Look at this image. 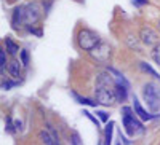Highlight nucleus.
<instances>
[{"label": "nucleus", "mask_w": 160, "mask_h": 145, "mask_svg": "<svg viewBox=\"0 0 160 145\" xmlns=\"http://www.w3.org/2000/svg\"><path fill=\"white\" fill-rule=\"evenodd\" d=\"M22 22H24V7H16L15 11H13V16H11L13 29H18Z\"/></svg>", "instance_id": "1a4fd4ad"}, {"label": "nucleus", "mask_w": 160, "mask_h": 145, "mask_svg": "<svg viewBox=\"0 0 160 145\" xmlns=\"http://www.w3.org/2000/svg\"><path fill=\"white\" fill-rule=\"evenodd\" d=\"M112 131H114V123L109 121L106 124V129H104V145L112 143Z\"/></svg>", "instance_id": "ddd939ff"}, {"label": "nucleus", "mask_w": 160, "mask_h": 145, "mask_svg": "<svg viewBox=\"0 0 160 145\" xmlns=\"http://www.w3.org/2000/svg\"><path fill=\"white\" fill-rule=\"evenodd\" d=\"M5 129L8 131V133H11V134L16 131L15 129V123H13V120H11L10 116H7V120H5Z\"/></svg>", "instance_id": "a211bd4d"}, {"label": "nucleus", "mask_w": 160, "mask_h": 145, "mask_svg": "<svg viewBox=\"0 0 160 145\" xmlns=\"http://www.w3.org/2000/svg\"><path fill=\"white\" fill-rule=\"evenodd\" d=\"M142 97L149 110L157 112L160 109V88L155 83H146L142 86Z\"/></svg>", "instance_id": "f257e3e1"}, {"label": "nucleus", "mask_w": 160, "mask_h": 145, "mask_svg": "<svg viewBox=\"0 0 160 145\" xmlns=\"http://www.w3.org/2000/svg\"><path fill=\"white\" fill-rule=\"evenodd\" d=\"M122 112H123V120H122V121H123V128H125V131H127V134H128V136L142 134V133H144V128H142V124L135 118L131 109H130V107H123Z\"/></svg>", "instance_id": "7ed1b4c3"}, {"label": "nucleus", "mask_w": 160, "mask_h": 145, "mask_svg": "<svg viewBox=\"0 0 160 145\" xmlns=\"http://www.w3.org/2000/svg\"><path fill=\"white\" fill-rule=\"evenodd\" d=\"M152 58H154L155 64L160 65V43H157V45L154 46V49H152Z\"/></svg>", "instance_id": "f3484780"}, {"label": "nucleus", "mask_w": 160, "mask_h": 145, "mask_svg": "<svg viewBox=\"0 0 160 145\" xmlns=\"http://www.w3.org/2000/svg\"><path fill=\"white\" fill-rule=\"evenodd\" d=\"M139 38H141V42H142L144 45H148V46L155 45L157 40H158L157 34H155L151 27H142V29H141V34H139Z\"/></svg>", "instance_id": "0eeeda50"}, {"label": "nucleus", "mask_w": 160, "mask_h": 145, "mask_svg": "<svg viewBox=\"0 0 160 145\" xmlns=\"http://www.w3.org/2000/svg\"><path fill=\"white\" fill-rule=\"evenodd\" d=\"M118 145H122V142H120V143H118Z\"/></svg>", "instance_id": "c85d7f7f"}, {"label": "nucleus", "mask_w": 160, "mask_h": 145, "mask_svg": "<svg viewBox=\"0 0 160 145\" xmlns=\"http://www.w3.org/2000/svg\"><path fill=\"white\" fill-rule=\"evenodd\" d=\"M21 64L22 65H28L29 64V53H28V49H22L21 51Z\"/></svg>", "instance_id": "6ab92c4d"}, {"label": "nucleus", "mask_w": 160, "mask_h": 145, "mask_svg": "<svg viewBox=\"0 0 160 145\" xmlns=\"http://www.w3.org/2000/svg\"><path fill=\"white\" fill-rule=\"evenodd\" d=\"M133 109H135V113L139 116V120H142V121H151V120H154V118H155V115H149L148 112L141 107V104L138 102L136 97H133Z\"/></svg>", "instance_id": "6e6552de"}, {"label": "nucleus", "mask_w": 160, "mask_h": 145, "mask_svg": "<svg viewBox=\"0 0 160 145\" xmlns=\"http://www.w3.org/2000/svg\"><path fill=\"white\" fill-rule=\"evenodd\" d=\"M40 139H42V142H43L45 145H59V143L56 142V139L51 136L50 131H40Z\"/></svg>", "instance_id": "f8f14e48"}, {"label": "nucleus", "mask_w": 160, "mask_h": 145, "mask_svg": "<svg viewBox=\"0 0 160 145\" xmlns=\"http://www.w3.org/2000/svg\"><path fill=\"white\" fill-rule=\"evenodd\" d=\"M158 30H160V21H158Z\"/></svg>", "instance_id": "cd10ccee"}, {"label": "nucleus", "mask_w": 160, "mask_h": 145, "mask_svg": "<svg viewBox=\"0 0 160 145\" xmlns=\"http://www.w3.org/2000/svg\"><path fill=\"white\" fill-rule=\"evenodd\" d=\"M83 115H85V116H87V118H90V120H91V121H93V123H95V124H96V126H98V120H96V118H93V115H91V113H90V112H83Z\"/></svg>", "instance_id": "b1692460"}, {"label": "nucleus", "mask_w": 160, "mask_h": 145, "mask_svg": "<svg viewBox=\"0 0 160 145\" xmlns=\"http://www.w3.org/2000/svg\"><path fill=\"white\" fill-rule=\"evenodd\" d=\"M95 93H96V101H98V104H102V105H112V104L117 101V99H115V93H114V88L96 86Z\"/></svg>", "instance_id": "20e7f679"}, {"label": "nucleus", "mask_w": 160, "mask_h": 145, "mask_svg": "<svg viewBox=\"0 0 160 145\" xmlns=\"http://www.w3.org/2000/svg\"><path fill=\"white\" fill-rule=\"evenodd\" d=\"M96 115L99 116L101 121H108L109 120V116H108V113H106V112H96Z\"/></svg>", "instance_id": "5701e85b"}, {"label": "nucleus", "mask_w": 160, "mask_h": 145, "mask_svg": "<svg viewBox=\"0 0 160 145\" xmlns=\"http://www.w3.org/2000/svg\"><path fill=\"white\" fill-rule=\"evenodd\" d=\"M15 85H16L15 82H5V80H3V82H2V89H5V91H7V89L13 88V86H15Z\"/></svg>", "instance_id": "4be33fe9"}, {"label": "nucleus", "mask_w": 160, "mask_h": 145, "mask_svg": "<svg viewBox=\"0 0 160 145\" xmlns=\"http://www.w3.org/2000/svg\"><path fill=\"white\" fill-rule=\"evenodd\" d=\"M77 43L82 49L91 51L95 46H98L101 43V38L98 37V34H95L90 29H80L77 34Z\"/></svg>", "instance_id": "f03ea898"}, {"label": "nucleus", "mask_w": 160, "mask_h": 145, "mask_svg": "<svg viewBox=\"0 0 160 145\" xmlns=\"http://www.w3.org/2000/svg\"><path fill=\"white\" fill-rule=\"evenodd\" d=\"M133 3H135V5H138V7H142V5H146V3H148V0H133Z\"/></svg>", "instance_id": "a878e982"}, {"label": "nucleus", "mask_w": 160, "mask_h": 145, "mask_svg": "<svg viewBox=\"0 0 160 145\" xmlns=\"http://www.w3.org/2000/svg\"><path fill=\"white\" fill-rule=\"evenodd\" d=\"M5 46H7V51L10 53V54H13V56H15L16 53L19 51V46H18L15 42H13L10 37H7V38H5Z\"/></svg>", "instance_id": "4468645a"}, {"label": "nucleus", "mask_w": 160, "mask_h": 145, "mask_svg": "<svg viewBox=\"0 0 160 145\" xmlns=\"http://www.w3.org/2000/svg\"><path fill=\"white\" fill-rule=\"evenodd\" d=\"M139 67H141L146 73H149L151 77H154V78H157V80H160V75H158V73H157V72H155V70L151 67V65H149L148 62H139Z\"/></svg>", "instance_id": "dca6fc26"}, {"label": "nucleus", "mask_w": 160, "mask_h": 145, "mask_svg": "<svg viewBox=\"0 0 160 145\" xmlns=\"http://www.w3.org/2000/svg\"><path fill=\"white\" fill-rule=\"evenodd\" d=\"M5 65H7V58H5V51L2 49L0 51V67H2V70L5 69Z\"/></svg>", "instance_id": "412c9836"}, {"label": "nucleus", "mask_w": 160, "mask_h": 145, "mask_svg": "<svg viewBox=\"0 0 160 145\" xmlns=\"http://www.w3.org/2000/svg\"><path fill=\"white\" fill-rule=\"evenodd\" d=\"M28 29H29V32H32V34H35V35H38V37L42 35V30H40V29H34V27H31V26H29Z\"/></svg>", "instance_id": "393cba45"}, {"label": "nucleus", "mask_w": 160, "mask_h": 145, "mask_svg": "<svg viewBox=\"0 0 160 145\" xmlns=\"http://www.w3.org/2000/svg\"><path fill=\"white\" fill-rule=\"evenodd\" d=\"M21 128H22L21 120H16V121H15V129H16V131H21Z\"/></svg>", "instance_id": "bb28decb"}, {"label": "nucleus", "mask_w": 160, "mask_h": 145, "mask_svg": "<svg viewBox=\"0 0 160 145\" xmlns=\"http://www.w3.org/2000/svg\"><path fill=\"white\" fill-rule=\"evenodd\" d=\"M71 142H72V145H83L82 143V139H80V136H78V133H72V137H71Z\"/></svg>", "instance_id": "aec40b11"}, {"label": "nucleus", "mask_w": 160, "mask_h": 145, "mask_svg": "<svg viewBox=\"0 0 160 145\" xmlns=\"http://www.w3.org/2000/svg\"><path fill=\"white\" fill-rule=\"evenodd\" d=\"M8 72L11 73V77L19 78V75H21V62L16 61V59H13V61L8 64Z\"/></svg>", "instance_id": "9b49d317"}, {"label": "nucleus", "mask_w": 160, "mask_h": 145, "mask_svg": "<svg viewBox=\"0 0 160 145\" xmlns=\"http://www.w3.org/2000/svg\"><path fill=\"white\" fill-rule=\"evenodd\" d=\"M90 54H91V58L95 59V61L104 64V62H108L111 59V46L106 43V42H101L98 46H95V48L90 51Z\"/></svg>", "instance_id": "39448f33"}, {"label": "nucleus", "mask_w": 160, "mask_h": 145, "mask_svg": "<svg viewBox=\"0 0 160 145\" xmlns=\"http://www.w3.org/2000/svg\"><path fill=\"white\" fill-rule=\"evenodd\" d=\"M114 93H115V99L118 102H123L128 96V86H125L123 83H118L115 82V86H114Z\"/></svg>", "instance_id": "9d476101"}, {"label": "nucleus", "mask_w": 160, "mask_h": 145, "mask_svg": "<svg viewBox=\"0 0 160 145\" xmlns=\"http://www.w3.org/2000/svg\"><path fill=\"white\" fill-rule=\"evenodd\" d=\"M72 96L75 97V101H77L78 104H82V105H90V107H96V105H98V102L91 101V99H87V97H82V96H78L75 91L72 93Z\"/></svg>", "instance_id": "2eb2a0df"}, {"label": "nucleus", "mask_w": 160, "mask_h": 145, "mask_svg": "<svg viewBox=\"0 0 160 145\" xmlns=\"http://www.w3.org/2000/svg\"><path fill=\"white\" fill-rule=\"evenodd\" d=\"M40 19V8L37 3H28L24 7V24H35Z\"/></svg>", "instance_id": "423d86ee"}]
</instances>
